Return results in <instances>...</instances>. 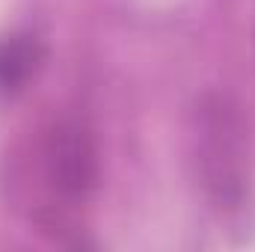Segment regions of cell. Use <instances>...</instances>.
Returning <instances> with one entry per match:
<instances>
[{"label": "cell", "instance_id": "cell-2", "mask_svg": "<svg viewBox=\"0 0 255 252\" xmlns=\"http://www.w3.org/2000/svg\"><path fill=\"white\" fill-rule=\"evenodd\" d=\"M33 181L42 205L36 220L65 232L71 217L86 208L101 187V151L92 127L77 116L54 119L33 142Z\"/></svg>", "mask_w": 255, "mask_h": 252}, {"label": "cell", "instance_id": "cell-1", "mask_svg": "<svg viewBox=\"0 0 255 252\" xmlns=\"http://www.w3.org/2000/svg\"><path fill=\"white\" fill-rule=\"evenodd\" d=\"M190 157L205 199L220 211L247 202L253 181V133L241 101L208 89L190 110Z\"/></svg>", "mask_w": 255, "mask_h": 252}, {"label": "cell", "instance_id": "cell-3", "mask_svg": "<svg viewBox=\"0 0 255 252\" xmlns=\"http://www.w3.org/2000/svg\"><path fill=\"white\" fill-rule=\"evenodd\" d=\"M48 51L33 33H9L0 39V95H21L45 68Z\"/></svg>", "mask_w": 255, "mask_h": 252}]
</instances>
